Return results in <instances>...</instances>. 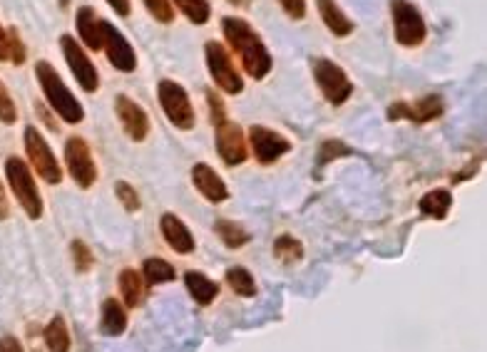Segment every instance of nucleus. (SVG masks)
Segmentation results:
<instances>
[{
  "instance_id": "1",
  "label": "nucleus",
  "mask_w": 487,
  "mask_h": 352,
  "mask_svg": "<svg viewBox=\"0 0 487 352\" xmlns=\"http://www.w3.org/2000/svg\"><path fill=\"white\" fill-rule=\"evenodd\" d=\"M222 30L229 47L234 50L246 73L252 74L253 80H263L266 74L272 73L273 60L269 55V50L262 43L259 33L246 23L244 18H224L222 20Z\"/></svg>"
},
{
  "instance_id": "2",
  "label": "nucleus",
  "mask_w": 487,
  "mask_h": 352,
  "mask_svg": "<svg viewBox=\"0 0 487 352\" xmlns=\"http://www.w3.org/2000/svg\"><path fill=\"white\" fill-rule=\"evenodd\" d=\"M35 77H38L40 87L45 93L47 103L55 110L57 117H63V122L67 124H77V122L84 120L83 104L77 103L75 94L67 90V84L63 83V77L57 74V70L47 60H40L35 65Z\"/></svg>"
},
{
  "instance_id": "3",
  "label": "nucleus",
  "mask_w": 487,
  "mask_h": 352,
  "mask_svg": "<svg viewBox=\"0 0 487 352\" xmlns=\"http://www.w3.org/2000/svg\"><path fill=\"white\" fill-rule=\"evenodd\" d=\"M5 176H8V184L13 189V194L18 196L20 206L25 209L30 219L35 221L43 216V199H40L38 184H35V179L30 174L28 164L18 157H10L5 161Z\"/></svg>"
},
{
  "instance_id": "4",
  "label": "nucleus",
  "mask_w": 487,
  "mask_h": 352,
  "mask_svg": "<svg viewBox=\"0 0 487 352\" xmlns=\"http://www.w3.org/2000/svg\"><path fill=\"white\" fill-rule=\"evenodd\" d=\"M313 77H316V84L321 87L323 97L336 107L346 104L348 97L353 94V83L348 80L346 70L338 67L336 63H331L328 57L313 60Z\"/></svg>"
},
{
  "instance_id": "5",
  "label": "nucleus",
  "mask_w": 487,
  "mask_h": 352,
  "mask_svg": "<svg viewBox=\"0 0 487 352\" xmlns=\"http://www.w3.org/2000/svg\"><path fill=\"white\" fill-rule=\"evenodd\" d=\"M391 13H393L395 40L403 47L422 45L428 28H425L421 10L415 8L411 0H391Z\"/></svg>"
},
{
  "instance_id": "6",
  "label": "nucleus",
  "mask_w": 487,
  "mask_h": 352,
  "mask_svg": "<svg viewBox=\"0 0 487 352\" xmlns=\"http://www.w3.org/2000/svg\"><path fill=\"white\" fill-rule=\"evenodd\" d=\"M204 55H206V67H209V73L214 77V83L224 90L226 94H239L244 90V80L239 70L234 67V60L229 55V50H226L222 43H216V40H209L204 47Z\"/></svg>"
},
{
  "instance_id": "7",
  "label": "nucleus",
  "mask_w": 487,
  "mask_h": 352,
  "mask_svg": "<svg viewBox=\"0 0 487 352\" xmlns=\"http://www.w3.org/2000/svg\"><path fill=\"white\" fill-rule=\"evenodd\" d=\"M160 103L169 122L177 127V130H192L194 127V107L189 103L187 90L177 84L174 80H162L160 83Z\"/></svg>"
},
{
  "instance_id": "8",
  "label": "nucleus",
  "mask_w": 487,
  "mask_h": 352,
  "mask_svg": "<svg viewBox=\"0 0 487 352\" xmlns=\"http://www.w3.org/2000/svg\"><path fill=\"white\" fill-rule=\"evenodd\" d=\"M216 130V149H219V157L224 159V164L229 167H239L249 157V149H246V137L239 124L229 120V117H219L214 120Z\"/></svg>"
},
{
  "instance_id": "9",
  "label": "nucleus",
  "mask_w": 487,
  "mask_h": 352,
  "mask_svg": "<svg viewBox=\"0 0 487 352\" xmlns=\"http://www.w3.org/2000/svg\"><path fill=\"white\" fill-rule=\"evenodd\" d=\"M60 45H63V55H65L67 60V67H70V73L75 74L80 87H83L84 93H97L100 74H97V67L93 65V60L87 57L83 45H80L73 35L60 37Z\"/></svg>"
},
{
  "instance_id": "10",
  "label": "nucleus",
  "mask_w": 487,
  "mask_h": 352,
  "mask_svg": "<svg viewBox=\"0 0 487 352\" xmlns=\"http://www.w3.org/2000/svg\"><path fill=\"white\" fill-rule=\"evenodd\" d=\"M25 152H28L30 161H33V167H35L38 176H43L47 184H60L63 169L57 164V157L53 154V149L47 147L45 137H43L35 127H28V130H25Z\"/></svg>"
},
{
  "instance_id": "11",
  "label": "nucleus",
  "mask_w": 487,
  "mask_h": 352,
  "mask_svg": "<svg viewBox=\"0 0 487 352\" xmlns=\"http://www.w3.org/2000/svg\"><path fill=\"white\" fill-rule=\"evenodd\" d=\"M65 161L67 171L75 179L80 189H90L97 181V167H94L93 152L87 147L83 137H70L65 144Z\"/></svg>"
},
{
  "instance_id": "12",
  "label": "nucleus",
  "mask_w": 487,
  "mask_h": 352,
  "mask_svg": "<svg viewBox=\"0 0 487 352\" xmlns=\"http://www.w3.org/2000/svg\"><path fill=\"white\" fill-rule=\"evenodd\" d=\"M249 144H252L253 157L259 164H273L276 159H282L286 152H291V142L282 137L279 132L253 124L249 130Z\"/></svg>"
},
{
  "instance_id": "13",
  "label": "nucleus",
  "mask_w": 487,
  "mask_h": 352,
  "mask_svg": "<svg viewBox=\"0 0 487 352\" xmlns=\"http://www.w3.org/2000/svg\"><path fill=\"white\" fill-rule=\"evenodd\" d=\"M445 112V104L438 94H425L418 103H395L388 107V120H408L415 122V124H425V122H432L442 117Z\"/></svg>"
},
{
  "instance_id": "14",
  "label": "nucleus",
  "mask_w": 487,
  "mask_h": 352,
  "mask_svg": "<svg viewBox=\"0 0 487 352\" xmlns=\"http://www.w3.org/2000/svg\"><path fill=\"white\" fill-rule=\"evenodd\" d=\"M103 50L110 57V65L117 67L120 73H134V67H137V55H134V50L127 43V37L122 35L120 30L114 28L113 23H107L103 20Z\"/></svg>"
},
{
  "instance_id": "15",
  "label": "nucleus",
  "mask_w": 487,
  "mask_h": 352,
  "mask_svg": "<svg viewBox=\"0 0 487 352\" xmlns=\"http://www.w3.org/2000/svg\"><path fill=\"white\" fill-rule=\"evenodd\" d=\"M114 110H117V117H120L122 127H124V132H127L130 140L134 142L147 140V134H150V117H147V112L142 110L140 104L132 103L127 94H117Z\"/></svg>"
},
{
  "instance_id": "16",
  "label": "nucleus",
  "mask_w": 487,
  "mask_h": 352,
  "mask_svg": "<svg viewBox=\"0 0 487 352\" xmlns=\"http://www.w3.org/2000/svg\"><path fill=\"white\" fill-rule=\"evenodd\" d=\"M192 181L197 186L199 194L204 196L206 201H212V204H222V201L229 199V189L222 181V176L216 174L209 164H197L192 169Z\"/></svg>"
},
{
  "instance_id": "17",
  "label": "nucleus",
  "mask_w": 487,
  "mask_h": 352,
  "mask_svg": "<svg viewBox=\"0 0 487 352\" xmlns=\"http://www.w3.org/2000/svg\"><path fill=\"white\" fill-rule=\"evenodd\" d=\"M162 236H164V241L172 250H177V253H192L194 250V239H192V233L184 223L179 221L174 213H164L162 216Z\"/></svg>"
},
{
  "instance_id": "18",
  "label": "nucleus",
  "mask_w": 487,
  "mask_h": 352,
  "mask_svg": "<svg viewBox=\"0 0 487 352\" xmlns=\"http://www.w3.org/2000/svg\"><path fill=\"white\" fill-rule=\"evenodd\" d=\"M75 25H77V35H80V40H83L84 45L90 47V50H103V30H100L103 18H100L93 8L84 5V8L77 10Z\"/></svg>"
},
{
  "instance_id": "19",
  "label": "nucleus",
  "mask_w": 487,
  "mask_h": 352,
  "mask_svg": "<svg viewBox=\"0 0 487 352\" xmlns=\"http://www.w3.org/2000/svg\"><path fill=\"white\" fill-rule=\"evenodd\" d=\"M319 13L323 23H326V28L336 37H348L356 30L353 20L346 18V13L338 8L336 0H319Z\"/></svg>"
},
{
  "instance_id": "20",
  "label": "nucleus",
  "mask_w": 487,
  "mask_h": 352,
  "mask_svg": "<svg viewBox=\"0 0 487 352\" xmlns=\"http://www.w3.org/2000/svg\"><path fill=\"white\" fill-rule=\"evenodd\" d=\"M184 283H187V290L199 306H209L219 296V286H216L214 280L206 279L204 273H197V270H189L187 276H184Z\"/></svg>"
},
{
  "instance_id": "21",
  "label": "nucleus",
  "mask_w": 487,
  "mask_h": 352,
  "mask_svg": "<svg viewBox=\"0 0 487 352\" xmlns=\"http://www.w3.org/2000/svg\"><path fill=\"white\" fill-rule=\"evenodd\" d=\"M100 328H103V333L107 337H117L127 328V313H124V308L114 298L103 303V323H100Z\"/></svg>"
},
{
  "instance_id": "22",
  "label": "nucleus",
  "mask_w": 487,
  "mask_h": 352,
  "mask_svg": "<svg viewBox=\"0 0 487 352\" xmlns=\"http://www.w3.org/2000/svg\"><path fill=\"white\" fill-rule=\"evenodd\" d=\"M450 206H452V196H450V191H445V189H435V191H428V194L422 196L418 209H421L422 216L438 219V221H441V219L448 216Z\"/></svg>"
},
{
  "instance_id": "23",
  "label": "nucleus",
  "mask_w": 487,
  "mask_h": 352,
  "mask_svg": "<svg viewBox=\"0 0 487 352\" xmlns=\"http://www.w3.org/2000/svg\"><path fill=\"white\" fill-rule=\"evenodd\" d=\"M45 345L50 352H67L70 350V333L63 316H55L45 328Z\"/></svg>"
},
{
  "instance_id": "24",
  "label": "nucleus",
  "mask_w": 487,
  "mask_h": 352,
  "mask_svg": "<svg viewBox=\"0 0 487 352\" xmlns=\"http://www.w3.org/2000/svg\"><path fill=\"white\" fill-rule=\"evenodd\" d=\"M120 290L122 298H124V306L137 308L142 303V279L137 270H122L120 276Z\"/></svg>"
},
{
  "instance_id": "25",
  "label": "nucleus",
  "mask_w": 487,
  "mask_h": 352,
  "mask_svg": "<svg viewBox=\"0 0 487 352\" xmlns=\"http://www.w3.org/2000/svg\"><path fill=\"white\" fill-rule=\"evenodd\" d=\"M142 276H144V280H147V286H162V283L174 280V269L169 266L167 260L150 259V260H144Z\"/></svg>"
},
{
  "instance_id": "26",
  "label": "nucleus",
  "mask_w": 487,
  "mask_h": 352,
  "mask_svg": "<svg viewBox=\"0 0 487 352\" xmlns=\"http://www.w3.org/2000/svg\"><path fill=\"white\" fill-rule=\"evenodd\" d=\"M226 280H229V286H232V290H234L236 296L244 298L256 296V280H253L252 273L246 269H242V266H234V269L226 270Z\"/></svg>"
},
{
  "instance_id": "27",
  "label": "nucleus",
  "mask_w": 487,
  "mask_h": 352,
  "mask_svg": "<svg viewBox=\"0 0 487 352\" xmlns=\"http://www.w3.org/2000/svg\"><path fill=\"white\" fill-rule=\"evenodd\" d=\"M214 229L222 236L226 249H242V246L249 243V233L244 231L242 226H236L234 221H229V219H219Z\"/></svg>"
},
{
  "instance_id": "28",
  "label": "nucleus",
  "mask_w": 487,
  "mask_h": 352,
  "mask_svg": "<svg viewBox=\"0 0 487 352\" xmlns=\"http://www.w3.org/2000/svg\"><path fill=\"white\" fill-rule=\"evenodd\" d=\"M177 3V8L187 15L194 25H204L212 18V5H209V0H174Z\"/></svg>"
},
{
  "instance_id": "29",
  "label": "nucleus",
  "mask_w": 487,
  "mask_h": 352,
  "mask_svg": "<svg viewBox=\"0 0 487 352\" xmlns=\"http://www.w3.org/2000/svg\"><path fill=\"white\" fill-rule=\"evenodd\" d=\"M273 256L282 263H296L303 256V246L293 236H279L273 243Z\"/></svg>"
},
{
  "instance_id": "30",
  "label": "nucleus",
  "mask_w": 487,
  "mask_h": 352,
  "mask_svg": "<svg viewBox=\"0 0 487 352\" xmlns=\"http://www.w3.org/2000/svg\"><path fill=\"white\" fill-rule=\"evenodd\" d=\"M348 154H351V147H346L341 140L323 142L319 152V169L326 167L328 161H333L338 157H348Z\"/></svg>"
},
{
  "instance_id": "31",
  "label": "nucleus",
  "mask_w": 487,
  "mask_h": 352,
  "mask_svg": "<svg viewBox=\"0 0 487 352\" xmlns=\"http://www.w3.org/2000/svg\"><path fill=\"white\" fill-rule=\"evenodd\" d=\"M70 250H73V260H75L77 273H87V270L93 269V266H94L93 250L87 249V246H84L83 241H73Z\"/></svg>"
},
{
  "instance_id": "32",
  "label": "nucleus",
  "mask_w": 487,
  "mask_h": 352,
  "mask_svg": "<svg viewBox=\"0 0 487 352\" xmlns=\"http://www.w3.org/2000/svg\"><path fill=\"white\" fill-rule=\"evenodd\" d=\"M142 3H144V8L152 13V18L160 20L164 25H169V23L174 20V10H172V3H169V0H142Z\"/></svg>"
},
{
  "instance_id": "33",
  "label": "nucleus",
  "mask_w": 487,
  "mask_h": 352,
  "mask_svg": "<svg viewBox=\"0 0 487 352\" xmlns=\"http://www.w3.org/2000/svg\"><path fill=\"white\" fill-rule=\"evenodd\" d=\"M114 194H117V199H120L122 204H124V209H127V211L130 213L140 211V206H142L140 196H137V191H134V189H132L127 181H117V184H114Z\"/></svg>"
},
{
  "instance_id": "34",
  "label": "nucleus",
  "mask_w": 487,
  "mask_h": 352,
  "mask_svg": "<svg viewBox=\"0 0 487 352\" xmlns=\"http://www.w3.org/2000/svg\"><path fill=\"white\" fill-rule=\"evenodd\" d=\"M18 120V110H15V103H13V97L5 90V84L0 83V122L3 124H13V122Z\"/></svg>"
},
{
  "instance_id": "35",
  "label": "nucleus",
  "mask_w": 487,
  "mask_h": 352,
  "mask_svg": "<svg viewBox=\"0 0 487 352\" xmlns=\"http://www.w3.org/2000/svg\"><path fill=\"white\" fill-rule=\"evenodd\" d=\"M8 60H13L15 65H23V63H25V45H23V40H20L15 28L8 30Z\"/></svg>"
},
{
  "instance_id": "36",
  "label": "nucleus",
  "mask_w": 487,
  "mask_h": 352,
  "mask_svg": "<svg viewBox=\"0 0 487 352\" xmlns=\"http://www.w3.org/2000/svg\"><path fill=\"white\" fill-rule=\"evenodd\" d=\"M279 3L293 20H301L306 15V0H279Z\"/></svg>"
},
{
  "instance_id": "37",
  "label": "nucleus",
  "mask_w": 487,
  "mask_h": 352,
  "mask_svg": "<svg viewBox=\"0 0 487 352\" xmlns=\"http://www.w3.org/2000/svg\"><path fill=\"white\" fill-rule=\"evenodd\" d=\"M0 352H23V345L18 343V337L5 335V337H0Z\"/></svg>"
},
{
  "instance_id": "38",
  "label": "nucleus",
  "mask_w": 487,
  "mask_h": 352,
  "mask_svg": "<svg viewBox=\"0 0 487 352\" xmlns=\"http://www.w3.org/2000/svg\"><path fill=\"white\" fill-rule=\"evenodd\" d=\"M107 5L120 15V18H127L132 13V5H130V0H107Z\"/></svg>"
},
{
  "instance_id": "39",
  "label": "nucleus",
  "mask_w": 487,
  "mask_h": 352,
  "mask_svg": "<svg viewBox=\"0 0 487 352\" xmlns=\"http://www.w3.org/2000/svg\"><path fill=\"white\" fill-rule=\"evenodd\" d=\"M0 60H8V30L0 25Z\"/></svg>"
},
{
  "instance_id": "40",
  "label": "nucleus",
  "mask_w": 487,
  "mask_h": 352,
  "mask_svg": "<svg viewBox=\"0 0 487 352\" xmlns=\"http://www.w3.org/2000/svg\"><path fill=\"white\" fill-rule=\"evenodd\" d=\"M8 196H5V189H3V184H0V221L3 219H8Z\"/></svg>"
},
{
  "instance_id": "41",
  "label": "nucleus",
  "mask_w": 487,
  "mask_h": 352,
  "mask_svg": "<svg viewBox=\"0 0 487 352\" xmlns=\"http://www.w3.org/2000/svg\"><path fill=\"white\" fill-rule=\"evenodd\" d=\"M226 3H232L236 8H249L252 5V0H226Z\"/></svg>"
}]
</instances>
